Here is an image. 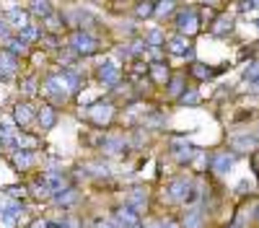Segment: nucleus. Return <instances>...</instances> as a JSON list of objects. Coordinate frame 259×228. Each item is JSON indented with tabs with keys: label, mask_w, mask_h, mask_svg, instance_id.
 Segmentation results:
<instances>
[{
	"label": "nucleus",
	"mask_w": 259,
	"mask_h": 228,
	"mask_svg": "<svg viewBox=\"0 0 259 228\" xmlns=\"http://www.w3.org/2000/svg\"><path fill=\"white\" fill-rule=\"evenodd\" d=\"M101 148H104V153H109V156H119V153L124 151V138H119V135H114V138H104Z\"/></svg>",
	"instance_id": "13"
},
{
	"label": "nucleus",
	"mask_w": 259,
	"mask_h": 228,
	"mask_svg": "<svg viewBox=\"0 0 259 228\" xmlns=\"http://www.w3.org/2000/svg\"><path fill=\"white\" fill-rule=\"evenodd\" d=\"M85 117L94 124H99V127H106V124H112V119H114V107L109 101H96L85 109Z\"/></svg>",
	"instance_id": "3"
},
{
	"label": "nucleus",
	"mask_w": 259,
	"mask_h": 228,
	"mask_svg": "<svg viewBox=\"0 0 259 228\" xmlns=\"http://www.w3.org/2000/svg\"><path fill=\"white\" fill-rule=\"evenodd\" d=\"M45 184H47V190L52 192V195H57V192H62V190H68V179H65V174H57V171H47L45 176Z\"/></svg>",
	"instance_id": "9"
},
{
	"label": "nucleus",
	"mask_w": 259,
	"mask_h": 228,
	"mask_svg": "<svg viewBox=\"0 0 259 228\" xmlns=\"http://www.w3.org/2000/svg\"><path fill=\"white\" fill-rule=\"evenodd\" d=\"M70 47H73V52L80 55V57H91V55L99 52V39L91 36L85 29H80V31H73V34H70Z\"/></svg>",
	"instance_id": "1"
},
{
	"label": "nucleus",
	"mask_w": 259,
	"mask_h": 228,
	"mask_svg": "<svg viewBox=\"0 0 259 228\" xmlns=\"http://www.w3.org/2000/svg\"><path fill=\"white\" fill-rule=\"evenodd\" d=\"M41 21H45V26H47L52 34H57V29H62V18H60L57 13H50L47 18H41Z\"/></svg>",
	"instance_id": "24"
},
{
	"label": "nucleus",
	"mask_w": 259,
	"mask_h": 228,
	"mask_svg": "<svg viewBox=\"0 0 259 228\" xmlns=\"http://www.w3.org/2000/svg\"><path fill=\"white\" fill-rule=\"evenodd\" d=\"M174 13V0H161V3L153 6V16L156 18H168Z\"/></svg>",
	"instance_id": "21"
},
{
	"label": "nucleus",
	"mask_w": 259,
	"mask_h": 228,
	"mask_svg": "<svg viewBox=\"0 0 259 228\" xmlns=\"http://www.w3.org/2000/svg\"><path fill=\"white\" fill-rule=\"evenodd\" d=\"M135 13H138V18H148V16H153V3H150V0H143V3L135 8Z\"/></svg>",
	"instance_id": "25"
},
{
	"label": "nucleus",
	"mask_w": 259,
	"mask_h": 228,
	"mask_svg": "<svg viewBox=\"0 0 259 228\" xmlns=\"http://www.w3.org/2000/svg\"><path fill=\"white\" fill-rule=\"evenodd\" d=\"M148 52H150V60H153V62H158L163 50H161V47H148Z\"/></svg>",
	"instance_id": "32"
},
{
	"label": "nucleus",
	"mask_w": 259,
	"mask_h": 228,
	"mask_svg": "<svg viewBox=\"0 0 259 228\" xmlns=\"http://www.w3.org/2000/svg\"><path fill=\"white\" fill-rule=\"evenodd\" d=\"M96 78H99L101 86H117V83L122 80V65L114 57H106L96 70Z\"/></svg>",
	"instance_id": "2"
},
{
	"label": "nucleus",
	"mask_w": 259,
	"mask_h": 228,
	"mask_svg": "<svg viewBox=\"0 0 259 228\" xmlns=\"http://www.w3.org/2000/svg\"><path fill=\"white\" fill-rule=\"evenodd\" d=\"M0 47L8 50V52H13L16 57H21V55H26V52H29V47H31V44H26V41L21 39L18 34H8V36L0 39Z\"/></svg>",
	"instance_id": "6"
},
{
	"label": "nucleus",
	"mask_w": 259,
	"mask_h": 228,
	"mask_svg": "<svg viewBox=\"0 0 259 228\" xmlns=\"http://www.w3.org/2000/svg\"><path fill=\"white\" fill-rule=\"evenodd\" d=\"M34 163H36V153L34 151H24V148H21V151L13 153V166H16V169H29V166H34Z\"/></svg>",
	"instance_id": "12"
},
{
	"label": "nucleus",
	"mask_w": 259,
	"mask_h": 228,
	"mask_svg": "<svg viewBox=\"0 0 259 228\" xmlns=\"http://www.w3.org/2000/svg\"><path fill=\"white\" fill-rule=\"evenodd\" d=\"M6 195H18V197H26V190H24V187H8Z\"/></svg>",
	"instance_id": "29"
},
{
	"label": "nucleus",
	"mask_w": 259,
	"mask_h": 228,
	"mask_svg": "<svg viewBox=\"0 0 259 228\" xmlns=\"http://www.w3.org/2000/svg\"><path fill=\"white\" fill-rule=\"evenodd\" d=\"M187 190H189V181H187V179H177V181L168 184L166 195H168L171 200H182V197H187Z\"/></svg>",
	"instance_id": "16"
},
{
	"label": "nucleus",
	"mask_w": 259,
	"mask_h": 228,
	"mask_svg": "<svg viewBox=\"0 0 259 228\" xmlns=\"http://www.w3.org/2000/svg\"><path fill=\"white\" fill-rule=\"evenodd\" d=\"M143 202H145L143 192H140V190H135V192H133V205H135V207H143Z\"/></svg>",
	"instance_id": "30"
},
{
	"label": "nucleus",
	"mask_w": 259,
	"mask_h": 228,
	"mask_svg": "<svg viewBox=\"0 0 259 228\" xmlns=\"http://www.w3.org/2000/svg\"><path fill=\"white\" fill-rule=\"evenodd\" d=\"M161 41H163L161 29H150V31H148V36H145V44H148V47H161Z\"/></svg>",
	"instance_id": "23"
},
{
	"label": "nucleus",
	"mask_w": 259,
	"mask_h": 228,
	"mask_svg": "<svg viewBox=\"0 0 259 228\" xmlns=\"http://www.w3.org/2000/svg\"><path fill=\"white\" fill-rule=\"evenodd\" d=\"M29 13H34V16H39V18H47V16L55 13V11H52L50 0H29Z\"/></svg>",
	"instance_id": "17"
},
{
	"label": "nucleus",
	"mask_w": 259,
	"mask_h": 228,
	"mask_svg": "<svg viewBox=\"0 0 259 228\" xmlns=\"http://www.w3.org/2000/svg\"><path fill=\"white\" fill-rule=\"evenodd\" d=\"M177 26H179V31H184V34H194V31H197V16H194L192 8H187V11H182V13L177 16Z\"/></svg>",
	"instance_id": "8"
},
{
	"label": "nucleus",
	"mask_w": 259,
	"mask_h": 228,
	"mask_svg": "<svg viewBox=\"0 0 259 228\" xmlns=\"http://www.w3.org/2000/svg\"><path fill=\"white\" fill-rule=\"evenodd\" d=\"M96 228H117V225H114V223H109V220H101Z\"/></svg>",
	"instance_id": "33"
},
{
	"label": "nucleus",
	"mask_w": 259,
	"mask_h": 228,
	"mask_svg": "<svg viewBox=\"0 0 259 228\" xmlns=\"http://www.w3.org/2000/svg\"><path fill=\"white\" fill-rule=\"evenodd\" d=\"M55 197H57V205H62V207H70V205L78 202V192L70 190V187H68V190H62V192H57Z\"/></svg>",
	"instance_id": "20"
},
{
	"label": "nucleus",
	"mask_w": 259,
	"mask_h": 228,
	"mask_svg": "<svg viewBox=\"0 0 259 228\" xmlns=\"http://www.w3.org/2000/svg\"><path fill=\"white\" fill-rule=\"evenodd\" d=\"M16 34H18L21 39H24L26 44H34V41H39L41 36H45V31H39V29H36V26H31V24H26L24 29H18Z\"/></svg>",
	"instance_id": "18"
},
{
	"label": "nucleus",
	"mask_w": 259,
	"mask_h": 228,
	"mask_svg": "<svg viewBox=\"0 0 259 228\" xmlns=\"http://www.w3.org/2000/svg\"><path fill=\"white\" fill-rule=\"evenodd\" d=\"M215 169H218V171L231 169V158H218V161H215Z\"/></svg>",
	"instance_id": "28"
},
{
	"label": "nucleus",
	"mask_w": 259,
	"mask_h": 228,
	"mask_svg": "<svg viewBox=\"0 0 259 228\" xmlns=\"http://www.w3.org/2000/svg\"><path fill=\"white\" fill-rule=\"evenodd\" d=\"M150 78H153L156 83H168V78H171L168 65H163L161 60L158 62H150Z\"/></svg>",
	"instance_id": "15"
},
{
	"label": "nucleus",
	"mask_w": 259,
	"mask_h": 228,
	"mask_svg": "<svg viewBox=\"0 0 259 228\" xmlns=\"http://www.w3.org/2000/svg\"><path fill=\"white\" fill-rule=\"evenodd\" d=\"M166 86H168L171 96H179V91H182V78H174V80L168 78V83H166Z\"/></svg>",
	"instance_id": "26"
},
{
	"label": "nucleus",
	"mask_w": 259,
	"mask_h": 228,
	"mask_svg": "<svg viewBox=\"0 0 259 228\" xmlns=\"http://www.w3.org/2000/svg\"><path fill=\"white\" fill-rule=\"evenodd\" d=\"M36 88H39V80H36V75H29V78L21 80V94L34 96V94H36Z\"/></svg>",
	"instance_id": "22"
},
{
	"label": "nucleus",
	"mask_w": 259,
	"mask_h": 228,
	"mask_svg": "<svg viewBox=\"0 0 259 228\" xmlns=\"http://www.w3.org/2000/svg\"><path fill=\"white\" fill-rule=\"evenodd\" d=\"M166 52L177 55V57H182V55H189V41H187L184 36H171V39L166 41Z\"/></svg>",
	"instance_id": "10"
},
{
	"label": "nucleus",
	"mask_w": 259,
	"mask_h": 228,
	"mask_svg": "<svg viewBox=\"0 0 259 228\" xmlns=\"http://www.w3.org/2000/svg\"><path fill=\"white\" fill-rule=\"evenodd\" d=\"M114 215H117V223H119L122 228H133V225L138 223V213L133 210V205H127V207H119V210H117Z\"/></svg>",
	"instance_id": "11"
},
{
	"label": "nucleus",
	"mask_w": 259,
	"mask_h": 228,
	"mask_svg": "<svg viewBox=\"0 0 259 228\" xmlns=\"http://www.w3.org/2000/svg\"><path fill=\"white\" fill-rule=\"evenodd\" d=\"M8 34H11L8 21H6V18H0V39H3V36H8Z\"/></svg>",
	"instance_id": "31"
},
{
	"label": "nucleus",
	"mask_w": 259,
	"mask_h": 228,
	"mask_svg": "<svg viewBox=\"0 0 259 228\" xmlns=\"http://www.w3.org/2000/svg\"><path fill=\"white\" fill-rule=\"evenodd\" d=\"M192 70H194V75H197V78H205V75L210 73L205 65H200V62H194V65H192Z\"/></svg>",
	"instance_id": "27"
},
{
	"label": "nucleus",
	"mask_w": 259,
	"mask_h": 228,
	"mask_svg": "<svg viewBox=\"0 0 259 228\" xmlns=\"http://www.w3.org/2000/svg\"><path fill=\"white\" fill-rule=\"evenodd\" d=\"M168 148H171V156H174L177 161H189V158H192V156H189V145H187V140L174 138Z\"/></svg>",
	"instance_id": "14"
},
{
	"label": "nucleus",
	"mask_w": 259,
	"mask_h": 228,
	"mask_svg": "<svg viewBox=\"0 0 259 228\" xmlns=\"http://www.w3.org/2000/svg\"><path fill=\"white\" fill-rule=\"evenodd\" d=\"M3 18L8 21V26H11L13 31H18V29H24V26L29 24V11H24V8H11V11H6Z\"/></svg>",
	"instance_id": "7"
},
{
	"label": "nucleus",
	"mask_w": 259,
	"mask_h": 228,
	"mask_svg": "<svg viewBox=\"0 0 259 228\" xmlns=\"http://www.w3.org/2000/svg\"><path fill=\"white\" fill-rule=\"evenodd\" d=\"M13 145H16V148H24V151H36L39 148V140L31 138V135H26V132H18L16 140H13Z\"/></svg>",
	"instance_id": "19"
},
{
	"label": "nucleus",
	"mask_w": 259,
	"mask_h": 228,
	"mask_svg": "<svg viewBox=\"0 0 259 228\" xmlns=\"http://www.w3.org/2000/svg\"><path fill=\"white\" fill-rule=\"evenodd\" d=\"M36 119V107L29 101H18L13 107V122L21 124V127H26V124H31Z\"/></svg>",
	"instance_id": "4"
},
{
	"label": "nucleus",
	"mask_w": 259,
	"mask_h": 228,
	"mask_svg": "<svg viewBox=\"0 0 259 228\" xmlns=\"http://www.w3.org/2000/svg\"><path fill=\"white\" fill-rule=\"evenodd\" d=\"M36 122H39V127L41 130H52L55 127V122H57V109L52 107V104H41V107L36 109Z\"/></svg>",
	"instance_id": "5"
}]
</instances>
